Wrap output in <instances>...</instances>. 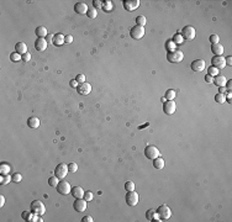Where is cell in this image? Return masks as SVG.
Returning a JSON list of instances; mask_svg holds the SVG:
<instances>
[{
  "instance_id": "cell-36",
  "label": "cell",
  "mask_w": 232,
  "mask_h": 222,
  "mask_svg": "<svg viewBox=\"0 0 232 222\" xmlns=\"http://www.w3.org/2000/svg\"><path fill=\"white\" fill-rule=\"evenodd\" d=\"M219 73H220V71H219L217 68L212 67V65L208 68V74H209V75H211L212 78H214V77H216V75H219Z\"/></svg>"
},
{
  "instance_id": "cell-2",
  "label": "cell",
  "mask_w": 232,
  "mask_h": 222,
  "mask_svg": "<svg viewBox=\"0 0 232 222\" xmlns=\"http://www.w3.org/2000/svg\"><path fill=\"white\" fill-rule=\"evenodd\" d=\"M156 211H157V215L159 216V219L162 221H167V220L171 219V216H172V210L169 209V206H167L165 204L161 205Z\"/></svg>"
},
{
  "instance_id": "cell-7",
  "label": "cell",
  "mask_w": 232,
  "mask_h": 222,
  "mask_svg": "<svg viewBox=\"0 0 232 222\" xmlns=\"http://www.w3.org/2000/svg\"><path fill=\"white\" fill-rule=\"evenodd\" d=\"M68 165L67 164H64V163H61V164H58V165L56 167V169H55V175L57 176L58 179H64L65 176H67V174H68Z\"/></svg>"
},
{
  "instance_id": "cell-32",
  "label": "cell",
  "mask_w": 232,
  "mask_h": 222,
  "mask_svg": "<svg viewBox=\"0 0 232 222\" xmlns=\"http://www.w3.org/2000/svg\"><path fill=\"white\" fill-rule=\"evenodd\" d=\"M172 41H173V42L175 43V44H181V43L184 42V38H183V36H181L180 34H175V35L173 36Z\"/></svg>"
},
{
  "instance_id": "cell-46",
  "label": "cell",
  "mask_w": 232,
  "mask_h": 222,
  "mask_svg": "<svg viewBox=\"0 0 232 222\" xmlns=\"http://www.w3.org/2000/svg\"><path fill=\"white\" fill-rule=\"evenodd\" d=\"M93 5H94V9H98V7H103V1H100V0H94V1H93Z\"/></svg>"
},
{
  "instance_id": "cell-16",
  "label": "cell",
  "mask_w": 232,
  "mask_h": 222,
  "mask_svg": "<svg viewBox=\"0 0 232 222\" xmlns=\"http://www.w3.org/2000/svg\"><path fill=\"white\" fill-rule=\"evenodd\" d=\"M77 91L80 94V95H89L90 91H92V85L89 83H83V84H79L77 88Z\"/></svg>"
},
{
  "instance_id": "cell-33",
  "label": "cell",
  "mask_w": 232,
  "mask_h": 222,
  "mask_svg": "<svg viewBox=\"0 0 232 222\" xmlns=\"http://www.w3.org/2000/svg\"><path fill=\"white\" fill-rule=\"evenodd\" d=\"M215 101L219 102V104H223L225 101H227L226 100V95L225 94H220V93L216 94V95H215Z\"/></svg>"
},
{
  "instance_id": "cell-14",
  "label": "cell",
  "mask_w": 232,
  "mask_h": 222,
  "mask_svg": "<svg viewBox=\"0 0 232 222\" xmlns=\"http://www.w3.org/2000/svg\"><path fill=\"white\" fill-rule=\"evenodd\" d=\"M122 5L125 7V10L134 11L140 6V0H125V1L122 3Z\"/></svg>"
},
{
  "instance_id": "cell-50",
  "label": "cell",
  "mask_w": 232,
  "mask_h": 222,
  "mask_svg": "<svg viewBox=\"0 0 232 222\" xmlns=\"http://www.w3.org/2000/svg\"><path fill=\"white\" fill-rule=\"evenodd\" d=\"M69 84H70V86H72V88H74V89H77V88H78V85H79V83H78V81H77L76 79H72Z\"/></svg>"
},
{
  "instance_id": "cell-44",
  "label": "cell",
  "mask_w": 232,
  "mask_h": 222,
  "mask_svg": "<svg viewBox=\"0 0 232 222\" xmlns=\"http://www.w3.org/2000/svg\"><path fill=\"white\" fill-rule=\"evenodd\" d=\"M93 192L92 191H86V192H84V197L83 199L84 200H86V201H92L93 200Z\"/></svg>"
},
{
  "instance_id": "cell-9",
  "label": "cell",
  "mask_w": 232,
  "mask_h": 222,
  "mask_svg": "<svg viewBox=\"0 0 232 222\" xmlns=\"http://www.w3.org/2000/svg\"><path fill=\"white\" fill-rule=\"evenodd\" d=\"M125 200H126V204L128 205V206H136V205L138 204V194L135 190L127 191V194L125 196Z\"/></svg>"
},
{
  "instance_id": "cell-45",
  "label": "cell",
  "mask_w": 232,
  "mask_h": 222,
  "mask_svg": "<svg viewBox=\"0 0 232 222\" xmlns=\"http://www.w3.org/2000/svg\"><path fill=\"white\" fill-rule=\"evenodd\" d=\"M72 42H73V36H72V35H67V36H64V43L69 44V43H72Z\"/></svg>"
},
{
  "instance_id": "cell-26",
  "label": "cell",
  "mask_w": 232,
  "mask_h": 222,
  "mask_svg": "<svg viewBox=\"0 0 232 222\" xmlns=\"http://www.w3.org/2000/svg\"><path fill=\"white\" fill-rule=\"evenodd\" d=\"M63 43H64V35H62V34L55 35V38H53V44H55V46H62Z\"/></svg>"
},
{
  "instance_id": "cell-55",
  "label": "cell",
  "mask_w": 232,
  "mask_h": 222,
  "mask_svg": "<svg viewBox=\"0 0 232 222\" xmlns=\"http://www.w3.org/2000/svg\"><path fill=\"white\" fill-rule=\"evenodd\" d=\"M4 204H5V197L1 195V196H0V207H3Z\"/></svg>"
},
{
  "instance_id": "cell-41",
  "label": "cell",
  "mask_w": 232,
  "mask_h": 222,
  "mask_svg": "<svg viewBox=\"0 0 232 222\" xmlns=\"http://www.w3.org/2000/svg\"><path fill=\"white\" fill-rule=\"evenodd\" d=\"M68 170H69V173H76L78 170V164L77 163H69L68 164Z\"/></svg>"
},
{
  "instance_id": "cell-52",
  "label": "cell",
  "mask_w": 232,
  "mask_h": 222,
  "mask_svg": "<svg viewBox=\"0 0 232 222\" xmlns=\"http://www.w3.org/2000/svg\"><path fill=\"white\" fill-rule=\"evenodd\" d=\"M83 222H93L94 220H93V217L92 216H84V217H83V220H82Z\"/></svg>"
},
{
  "instance_id": "cell-25",
  "label": "cell",
  "mask_w": 232,
  "mask_h": 222,
  "mask_svg": "<svg viewBox=\"0 0 232 222\" xmlns=\"http://www.w3.org/2000/svg\"><path fill=\"white\" fill-rule=\"evenodd\" d=\"M27 126L30 128H37L40 126V120L37 117H30L27 120Z\"/></svg>"
},
{
  "instance_id": "cell-31",
  "label": "cell",
  "mask_w": 232,
  "mask_h": 222,
  "mask_svg": "<svg viewBox=\"0 0 232 222\" xmlns=\"http://www.w3.org/2000/svg\"><path fill=\"white\" fill-rule=\"evenodd\" d=\"M164 98H165V100H174L175 99V90H173V89L167 90Z\"/></svg>"
},
{
  "instance_id": "cell-42",
  "label": "cell",
  "mask_w": 232,
  "mask_h": 222,
  "mask_svg": "<svg viewBox=\"0 0 232 222\" xmlns=\"http://www.w3.org/2000/svg\"><path fill=\"white\" fill-rule=\"evenodd\" d=\"M74 79H76L79 84L85 83V75H84V74H78V75H77L76 78H74Z\"/></svg>"
},
{
  "instance_id": "cell-21",
  "label": "cell",
  "mask_w": 232,
  "mask_h": 222,
  "mask_svg": "<svg viewBox=\"0 0 232 222\" xmlns=\"http://www.w3.org/2000/svg\"><path fill=\"white\" fill-rule=\"evenodd\" d=\"M164 165H165V162H164V159L161 157H157L156 159H153V167L156 168L157 170H162L163 168H164Z\"/></svg>"
},
{
  "instance_id": "cell-17",
  "label": "cell",
  "mask_w": 232,
  "mask_h": 222,
  "mask_svg": "<svg viewBox=\"0 0 232 222\" xmlns=\"http://www.w3.org/2000/svg\"><path fill=\"white\" fill-rule=\"evenodd\" d=\"M88 10H89L88 5H86L85 3H83V1H79V3H77L76 5H74V11L78 12L79 15H86Z\"/></svg>"
},
{
  "instance_id": "cell-37",
  "label": "cell",
  "mask_w": 232,
  "mask_h": 222,
  "mask_svg": "<svg viewBox=\"0 0 232 222\" xmlns=\"http://www.w3.org/2000/svg\"><path fill=\"white\" fill-rule=\"evenodd\" d=\"M103 9L105 11H111L113 10V1H110V0L103 1Z\"/></svg>"
},
{
  "instance_id": "cell-12",
  "label": "cell",
  "mask_w": 232,
  "mask_h": 222,
  "mask_svg": "<svg viewBox=\"0 0 232 222\" xmlns=\"http://www.w3.org/2000/svg\"><path fill=\"white\" fill-rule=\"evenodd\" d=\"M190 68L193 72H202L206 68V62L204 59H195L194 62H192Z\"/></svg>"
},
{
  "instance_id": "cell-13",
  "label": "cell",
  "mask_w": 232,
  "mask_h": 222,
  "mask_svg": "<svg viewBox=\"0 0 232 222\" xmlns=\"http://www.w3.org/2000/svg\"><path fill=\"white\" fill-rule=\"evenodd\" d=\"M86 202L88 201L84 199H76V201L73 202V209L78 212H83L86 210Z\"/></svg>"
},
{
  "instance_id": "cell-15",
  "label": "cell",
  "mask_w": 232,
  "mask_h": 222,
  "mask_svg": "<svg viewBox=\"0 0 232 222\" xmlns=\"http://www.w3.org/2000/svg\"><path fill=\"white\" fill-rule=\"evenodd\" d=\"M47 46H48V43H47L46 38H41V37H37V40L35 41V48L37 49V51H38V52L46 51Z\"/></svg>"
},
{
  "instance_id": "cell-40",
  "label": "cell",
  "mask_w": 232,
  "mask_h": 222,
  "mask_svg": "<svg viewBox=\"0 0 232 222\" xmlns=\"http://www.w3.org/2000/svg\"><path fill=\"white\" fill-rule=\"evenodd\" d=\"M86 15H88V17H90V19H95L96 17V15H98V10L96 9H89L88 10V12H86Z\"/></svg>"
},
{
  "instance_id": "cell-34",
  "label": "cell",
  "mask_w": 232,
  "mask_h": 222,
  "mask_svg": "<svg viewBox=\"0 0 232 222\" xmlns=\"http://www.w3.org/2000/svg\"><path fill=\"white\" fill-rule=\"evenodd\" d=\"M58 183H59V179H58L56 175L55 176H51V178L48 179V184H49V186H52V188H57Z\"/></svg>"
},
{
  "instance_id": "cell-27",
  "label": "cell",
  "mask_w": 232,
  "mask_h": 222,
  "mask_svg": "<svg viewBox=\"0 0 232 222\" xmlns=\"http://www.w3.org/2000/svg\"><path fill=\"white\" fill-rule=\"evenodd\" d=\"M10 170H11V168H10L9 164H6V163H1V164H0V174H1V175L9 174Z\"/></svg>"
},
{
  "instance_id": "cell-51",
  "label": "cell",
  "mask_w": 232,
  "mask_h": 222,
  "mask_svg": "<svg viewBox=\"0 0 232 222\" xmlns=\"http://www.w3.org/2000/svg\"><path fill=\"white\" fill-rule=\"evenodd\" d=\"M205 81H206V83H209V84H211L214 81V78L211 77V75H209V74H206V75H205Z\"/></svg>"
},
{
  "instance_id": "cell-29",
  "label": "cell",
  "mask_w": 232,
  "mask_h": 222,
  "mask_svg": "<svg viewBox=\"0 0 232 222\" xmlns=\"http://www.w3.org/2000/svg\"><path fill=\"white\" fill-rule=\"evenodd\" d=\"M10 182H12V176H10L9 174L0 176V184L1 185H6V184H9Z\"/></svg>"
},
{
  "instance_id": "cell-28",
  "label": "cell",
  "mask_w": 232,
  "mask_h": 222,
  "mask_svg": "<svg viewBox=\"0 0 232 222\" xmlns=\"http://www.w3.org/2000/svg\"><path fill=\"white\" fill-rule=\"evenodd\" d=\"M175 46L177 44L173 42L172 40H168L167 42H165V49H167V52H172V51H175Z\"/></svg>"
},
{
  "instance_id": "cell-43",
  "label": "cell",
  "mask_w": 232,
  "mask_h": 222,
  "mask_svg": "<svg viewBox=\"0 0 232 222\" xmlns=\"http://www.w3.org/2000/svg\"><path fill=\"white\" fill-rule=\"evenodd\" d=\"M22 180V175L19 174V173H16V174L12 175V182L14 183H20Z\"/></svg>"
},
{
  "instance_id": "cell-48",
  "label": "cell",
  "mask_w": 232,
  "mask_h": 222,
  "mask_svg": "<svg viewBox=\"0 0 232 222\" xmlns=\"http://www.w3.org/2000/svg\"><path fill=\"white\" fill-rule=\"evenodd\" d=\"M53 38H55V35L48 34V35L46 36V41H47V43H53Z\"/></svg>"
},
{
  "instance_id": "cell-20",
  "label": "cell",
  "mask_w": 232,
  "mask_h": 222,
  "mask_svg": "<svg viewBox=\"0 0 232 222\" xmlns=\"http://www.w3.org/2000/svg\"><path fill=\"white\" fill-rule=\"evenodd\" d=\"M15 52H18L19 54H25V53H27V44L25 42H18L15 46Z\"/></svg>"
},
{
  "instance_id": "cell-5",
  "label": "cell",
  "mask_w": 232,
  "mask_h": 222,
  "mask_svg": "<svg viewBox=\"0 0 232 222\" xmlns=\"http://www.w3.org/2000/svg\"><path fill=\"white\" fill-rule=\"evenodd\" d=\"M144 27L143 26H140V25H135L134 27L130 30V36L132 37L134 40H141L142 37L144 36Z\"/></svg>"
},
{
  "instance_id": "cell-19",
  "label": "cell",
  "mask_w": 232,
  "mask_h": 222,
  "mask_svg": "<svg viewBox=\"0 0 232 222\" xmlns=\"http://www.w3.org/2000/svg\"><path fill=\"white\" fill-rule=\"evenodd\" d=\"M84 190H83L82 186H74L72 188V190H70V194L74 199H83L84 197Z\"/></svg>"
},
{
  "instance_id": "cell-3",
  "label": "cell",
  "mask_w": 232,
  "mask_h": 222,
  "mask_svg": "<svg viewBox=\"0 0 232 222\" xmlns=\"http://www.w3.org/2000/svg\"><path fill=\"white\" fill-rule=\"evenodd\" d=\"M30 210L34 213H37V215L42 216L45 212H46V207H45L43 202L41 200H34L30 205Z\"/></svg>"
},
{
  "instance_id": "cell-39",
  "label": "cell",
  "mask_w": 232,
  "mask_h": 222,
  "mask_svg": "<svg viewBox=\"0 0 232 222\" xmlns=\"http://www.w3.org/2000/svg\"><path fill=\"white\" fill-rule=\"evenodd\" d=\"M135 188H136V185L134 182H131V180L125 183V190L126 191H132V190H135Z\"/></svg>"
},
{
  "instance_id": "cell-4",
  "label": "cell",
  "mask_w": 232,
  "mask_h": 222,
  "mask_svg": "<svg viewBox=\"0 0 232 222\" xmlns=\"http://www.w3.org/2000/svg\"><path fill=\"white\" fill-rule=\"evenodd\" d=\"M144 155H146V158L153 160V159H156L157 157H159L161 152L156 146L150 145V146H147L146 148H144Z\"/></svg>"
},
{
  "instance_id": "cell-30",
  "label": "cell",
  "mask_w": 232,
  "mask_h": 222,
  "mask_svg": "<svg viewBox=\"0 0 232 222\" xmlns=\"http://www.w3.org/2000/svg\"><path fill=\"white\" fill-rule=\"evenodd\" d=\"M146 24H147V19H146V16H142V15H140V16H137L136 17V25H140V26H146Z\"/></svg>"
},
{
  "instance_id": "cell-24",
  "label": "cell",
  "mask_w": 232,
  "mask_h": 222,
  "mask_svg": "<svg viewBox=\"0 0 232 222\" xmlns=\"http://www.w3.org/2000/svg\"><path fill=\"white\" fill-rule=\"evenodd\" d=\"M226 81H227V79L225 78V75H220V74H219V75L214 77L212 83H215V85H217V86H225Z\"/></svg>"
},
{
  "instance_id": "cell-47",
  "label": "cell",
  "mask_w": 232,
  "mask_h": 222,
  "mask_svg": "<svg viewBox=\"0 0 232 222\" xmlns=\"http://www.w3.org/2000/svg\"><path fill=\"white\" fill-rule=\"evenodd\" d=\"M30 59H31L30 52H27V53H25V54H22V61H24V62H30Z\"/></svg>"
},
{
  "instance_id": "cell-18",
  "label": "cell",
  "mask_w": 232,
  "mask_h": 222,
  "mask_svg": "<svg viewBox=\"0 0 232 222\" xmlns=\"http://www.w3.org/2000/svg\"><path fill=\"white\" fill-rule=\"evenodd\" d=\"M146 220L148 221H157V222H162V220L159 219V216L157 215V211L154 209H150L146 211Z\"/></svg>"
},
{
  "instance_id": "cell-49",
  "label": "cell",
  "mask_w": 232,
  "mask_h": 222,
  "mask_svg": "<svg viewBox=\"0 0 232 222\" xmlns=\"http://www.w3.org/2000/svg\"><path fill=\"white\" fill-rule=\"evenodd\" d=\"M225 88H226L227 91H231V88H232V80H227V81H226Z\"/></svg>"
},
{
  "instance_id": "cell-10",
  "label": "cell",
  "mask_w": 232,
  "mask_h": 222,
  "mask_svg": "<svg viewBox=\"0 0 232 222\" xmlns=\"http://www.w3.org/2000/svg\"><path fill=\"white\" fill-rule=\"evenodd\" d=\"M211 65L215 68H217L219 71L223 69L226 67V62H225V57L223 56H214L212 59H211Z\"/></svg>"
},
{
  "instance_id": "cell-23",
  "label": "cell",
  "mask_w": 232,
  "mask_h": 222,
  "mask_svg": "<svg viewBox=\"0 0 232 222\" xmlns=\"http://www.w3.org/2000/svg\"><path fill=\"white\" fill-rule=\"evenodd\" d=\"M35 34H36V36H37V37H41V38H45V37H46V36L48 35V31H47V28L45 27V26H38V27H36Z\"/></svg>"
},
{
  "instance_id": "cell-35",
  "label": "cell",
  "mask_w": 232,
  "mask_h": 222,
  "mask_svg": "<svg viewBox=\"0 0 232 222\" xmlns=\"http://www.w3.org/2000/svg\"><path fill=\"white\" fill-rule=\"evenodd\" d=\"M10 59H11V62H20V61H22V56L19 54L18 52H12L10 54Z\"/></svg>"
},
{
  "instance_id": "cell-11",
  "label": "cell",
  "mask_w": 232,
  "mask_h": 222,
  "mask_svg": "<svg viewBox=\"0 0 232 222\" xmlns=\"http://www.w3.org/2000/svg\"><path fill=\"white\" fill-rule=\"evenodd\" d=\"M163 111L165 115H173L177 111V104L173 100H168L163 102Z\"/></svg>"
},
{
  "instance_id": "cell-53",
  "label": "cell",
  "mask_w": 232,
  "mask_h": 222,
  "mask_svg": "<svg viewBox=\"0 0 232 222\" xmlns=\"http://www.w3.org/2000/svg\"><path fill=\"white\" fill-rule=\"evenodd\" d=\"M225 62H226V65H232V57L229 56L225 58Z\"/></svg>"
},
{
  "instance_id": "cell-38",
  "label": "cell",
  "mask_w": 232,
  "mask_h": 222,
  "mask_svg": "<svg viewBox=\"0 0 232 222\" xmlns=\"http://www.w3.org/2000/svg\"><path fill=\"white\" fill-rule=\"evenodd\" d=\"M209 41L211 42V44H216V43L220 42V37H219V35H216V34H212V35H210Z\"/></svg>"
},
{
  "instance_id": "cell-1",
  "label": "cell",
  "mask_w": 232,
  "mask_h": 222,
  "mask_svg": "<svg viewBox=\"0 0 232 222\" xmlns=\"http://www.w3.org/2000/svg\"><path fill=\"white\" fill-rule=\"evenodd\" d=\"M183 59H184V53L180 49H175V51L167 53V61L171 62V63H180Z\"/></svg>"
},
{
  "instance_id": "cell-54",
  "label": "cell",
  "mask_w": 232,
  "mask_h": 222,
  "mask_svg": "<svg viewBox=\"0 0 232 222\" xmlns=\"http://www.w3.org/2000/svg\"><path fill=\"white\" fill-rule=\"evenodd\" d=\"M219 91H220V94H226L227 90H226L225 86H219Z\"/></svg>"
},
{
  "instance_id": "cell-22",
  "label": "cell",
  "mask_w": 232,
  "mask_h": 222,
  "mask_svg": "<svg viewBox=\"0 0 232 222\" xmlns=\"http://www.w3.org/2000/svg\"><path fill=\"white\" fill-rule=\"evenodd\" d=\"M211 52L214 53V56H222L223 53V46L221 43L211 44Z\"/></svg>"
},
{
  "instance_id": "cell-8",
  "label": "cell",
  "mask_w": 232,
  "mask_h": 222,
  "mask_svg": "<svg viewBox=\"0 0 232 222\" xmlns=\"http://www.w3.org/2000/svg\"><path fill=\"white\" fill-rule=\"evenodd\" d=\"M70 190H72V188H70V184L67 180H59V183L57 185V191L61 195H68L70 194Z\"/></svg>"
},
{
  "instance_id": "cell-6",
  "label": "cell",
  "mask_w": 232,
  "mask_h": 222,
  "mask_svg": "<svg viewBox=\"0 0 232 222\" xmlns=\"http://www.w3.org/2000/svg\"><path fill=\"white\" fill-rule=\"evenodd\" d=\"M180 35L183 36L184 40H194L196 36V31L193 26H184L180 31Z\"/></svg>"
}]
</instances>
